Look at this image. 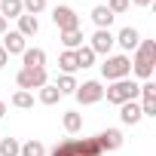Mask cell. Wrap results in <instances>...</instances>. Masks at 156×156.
<instances>
[{"instance_id": "1", "label": "cell", "mask_w": 156, "mask_h": 156, "mask_svg": "<svg viewBox=\"0 0 156 156\" xmlns=\"http://www.w3.org/2000/svg\"><path fill=\"white\" fill-rule=\"evenodd\" d=\"M153 64H156V40H141L138 49H135V58H132V70L141 80H150Z\"/></svg>"}, {"instance_id": "2", "label": "cell", "mask_w": 156, "mask_h": 156, "mask_svg": "<svg viewBox=\"0 0 156 156\" xmlns=\"http://www.w3.org/2000/svg\"><path fill=\"white\" fill-rule=\"evenodd\" d=\"M138 92H141V86L126 76V80H116V83H110V86L104 89V98H107L110 104H126V101H135Z\"/></svg>"}, {"instance_id": "3", "label": "cell", "mask_w": 156, "mask_h": 156, "mask_svg": "<svg viewBox=\"0 0 156 156\" xmlns=\"http://www.w3.org/2000/svg\"><path fill=\"white\" fill-rule=\"evenodd\" d=\"M101 73L107 83H116V80H126L132 73V58L129 55H107L104 64H101Z\"/></svg>"}, {"instance_id": "4", "label": "cell", "mask_w": 156, "mask_h": 156, "mask_svg": "<svg viewBox=\"0 0 156 156\" xmlns=\"http://www.w3.org/2000/svg\"><path fill=\"white\" fill-rule=\"evenodd\" d=\"M16 83H19V89H25V92H31V89H43V86L49 83L46 67H40V70H28V67H22L19 76H16Z\"/></svg>"}, {"instance_id": "5", "label": "cell", "mask_w": 156, "mask_h": 156, "mask_svg": "<svg viewBox=\"0 0 156 156\" xmlns=\"http://www.w3.org/2000/svg\"><path fill=\"white\" fill-rule=\"evenodd\" d=\"M73 98L80 101V104H98V101L104 98V86H101L98 80H86L83 86H76Z\"/></svg>"}, {"instance_id": "6", "label": "cell", "mask_w": 156, "mask_h": 156, "mask_svg": "<svg viewBox=\"0 0 156 156\" xmlns=\"http://www.w3.org/2000/svg\"><path fill=\"white\" fill-rule=\"evenodd\" d=\"M52 22L58 31H73V28H80V19H76V12L70 6H55L52 9Z\"/></svg>"}, {"instance_id": "7", "label": "cell", "mask_w": 156, "mask_h": 156, "mask_svg": "<svg viewBox=\"0 0 156 156\" xmlns=\"http://www.w3.org/2000/svg\"><path fill=\"white\" fill-rule=\"evenodd\" d=\"M89 49H92L95 55H110V49H113V34H110L107 28H98V31L92 34Z\"/></svg>"}, {"instance_id": "8", "label": "cell", "mask_w": 156, "mask_h": 156, "mask_svg": "<svg viewBox=\"0 0 156 156\" xmlns=\"http://www.w3.org/2000/svg\"><path fill=\"white\" fill-rule=\"evenodd\" d=\"M3 49L6 55H22L25 49H28V43H25V37L19 34V31H9V34H3Z\"/></svg>"}, {"instance_id": "9", "label": "cell", "mask_w": 156, "mask_h": 156, "mask_svg": "<svg viewBox=\"0 0 156 156\" xmlns=\"http://www.w3.org/2000/svg\"><path fill=\"white\" fill-rule=\"evenodd\" d=\"M95 141H98L101 153H104V150H119V147H122V132H119V129H104Z\"/></svg>"}, {"instance_id": "10", "label": "cell", "mask_w": 156, "mask_h": 156, "mask_svg": "<svg viewBox=\"0 0 156 156\" xmlns=\"http://www.w3.org/2000/svg\"><path fill=\"white\" fill-rule=\"evenodd\" d=\"M113 43H119V46H122V52H132V49H138V43H141V34H138L135 28H122V31L113 37Z\"/></svg>"}, {"instance_id": "11", "label": "cell", "mask_w": 156, "mask_h": 156, "mask_svg": "<svg viewBox=\"0 0 156 156\" xmlns=\"http://www.w3.org/2000/svg\"><path fill=\"white\" fill-rule=\"evenodd\" d=\"M22 61H25L28 70H40V67H46V52L37 49V46H34V49H25V52H22Z\"/></svg>"}, {"instance_id": "12", "label": "cell", "mask_w": 156, "mask_h": 156, "mask_svg": "<svg viewBox=\"0 0 156 156\" xmlns=\"http://www.w3.org/2000/svg\"><path fill=\"white\" fill-rule=\"evenodd\" d=\"M119 119H122L126 126H138V122H141V104H135V101L119 104Z\"/></svg>"}, {"instance_id": "13", "label": "cell", "mask_w": 156, "mask_h": 156, "mask_svg": "<svg viewBox=\"0 0 156 156\" xmlns=\"http://www.w3.org/2000/svg\"><path fill=\"white\" fill-rule=\"evenodd\" d=\"M89 16H92L95 28H107V31H110V25H113V19H116L107 6H92V12H89Z\"/></svg>"}, {"instance_id": "14", "label": "cell", "mask_w": 156, "mask_h": 156, "mask_svg": "<svg viewBox=\"0 0 156 156\" xmlns=\"http://www.w3.org/2000/svg\"><path fill=\"white\" fill-rule=\"evenodd\" d=\"M40 31V22H37V16H28V12H22L19 16V34L28 40V37H34Z\"/></svg>"}, {"instance_id": "15", "label": "cell", "mask_w": 156, "mask_h": 156, "mask_svg": "<svg viewBox=\"0 0 156 156\" xmlns=\"http://www.w3.org/2000/svg\"><path fill=\"white\" fill-rule=\"evenodd\" d=\"M73 150L76 156H101V147L95 138H83V141H73Z\"/></svg>"}, {"instance_id": "16", "label": "cell", "mask_w": 156, "mask_h": 156, "mask_svg": "<svg viewBox=\"0 0 156 156\" xmlns=\"http://www.w3.org/2000/svg\"><path fill=\"white\" fill-rule=\"evenodd\" d=\"M58 34H61L64 49H80V46H83V31H80V28H73V31H58Z\"/></svg>"}, {"instance_id": "17", "label": "cell", "mask_w": 156, "mask_h": 156, "mask_svg": "<svg viewBox=\"0 0 156 156\" xmlns=\"http://www.w3.org/2000/svg\"><path fill=\"white\" fill-rule=\"evenodd\" d=\"M25 9H22V0H0V16L3 19H19Z\"/></svg>"}, {"instance_id": "18", "label": "cell", "mask_w": 156, "mask_h": 156, "mask_svg": "<svg viewBox=\"0 0 156 156\" xmlns=\"http://www.w3.org/2000/svg\"><path fill=\"white\" fill-rule=\"evenodd\" d=\"M58 67H61L64 73H73V70H80V64H76V52H73V49H64V52L58 55Z\"/></svg>"}, {"instance_id": "19", "label": "cell", "mask_w": 156, "mask_h": 156, "mask_svg": "<svg viewBox=\"0 0 156 156\" xmlns=\"http://www.w3.org/2000/svg\"><path fill=\"white\" fill-rule=\"evenodd\" d=\"M76 86H80V83L73 80V73H61L58 80H55V89H58L61 95H73V92H76Z\"/></svg>"}, {"instance_id": "20", "label": "cell", "mask_w": 156, "mask_h": 156, "mask_svg": "<svg viewBox=\"0 0 156 156\" xmlns=\"http://www.w3.org/2000/svg\"><path fill=\"white\" fill-rule=\"evenodd\" d=\"M61 122H64V132H70V135H76V132H80V129H83V116H80V113H76V110H67Z\"/></svg>"}, {"instance_id": "21", "label": "cell", "mask_w": 156, "mask_h": 156, "mask_svg": "<svg viewBox=\"0 0 156 156\" xmlns=\"http://www.w3.org/2000/svg\"><path fill=\"white\" fill-rule=\"evenodd\" d=\"M19 156H46V147H43V141H25L22 144V150H19Z\"/></svg>"}, {"instance_id": "22", "label": "cell", "mask_w": 156, "mask_h": 156, "mask_svg": "<svg viewBox=\"0 0 156 156\" xmlns=\"http://www.w3.org/2000/svg\"><path fill=\"white\" fill-rule=\"evenodd\" d=\"M40 101H43V104H58V101H61V92L55 89V83H46V86L40 89Z\"/></svg>"}, {"instance_id": "23", "label": "cell", "mask_w": 156, "mask_h": 156, "mask_svg": "<svg viewBox=\"0 0 156 156\" xmlns=\"http://www.w3.org/2000/svg\"><path fill=\"white\" fill-rule=\"evenodd\" d=\"M12 107H19V110H31V107H34V95L25 92V89H19V92L12 95Z\"/></svg>"}, {"instance_id": "24", "label": "cell", "mask_w": 156, "mask_h": 156, "mask_svg": "<svg viewBox=\"0 0 156 156\" xmlns=\"http://www.w3.org/2000/svg\"><path fill=\"white\" fill-rule=\"evenodd\" d=\"M73 52H76V64H80V67H92L95 64V52L89 46H80V49H73Z\"/></svg>"}, {"instance_id": "25", "label": "cell", "mask_w": 156, "mask_h": 156, "mask_svg": "<svg viewBox=\"0 0 156 156\" xmlns=\"http://www.w3.org/2000/svg\"><path fill=\"white\" fill-rule=\"evenodd\" d=\"M19 150H22V144L16 138H3L0 141V156H19Z\"/></svg>"}, {"instance_id": "26", "label": "cell", "mask_w": 156, "mask_h": 156, "mask_svg": "<svg viewBox=\"0 0 156 156\" xmlns=\"http://www.w3.org/2000/svg\"><path fill=\"white\" fill-rule=\"evenodd\" d=\"M22 9H25L28 16H37V12L46 9V0H22Z\"/></svg>"}, {"instance_id": "27", "label": "cell", "mask_w": 156, "mask_h": 156, "mask_svg": "<svg viewBox=\"0 0 156 156\" xmlns=\"http://www.w3.org/2000/svg\"><path fill=\"white\" fill-rule=\"evenodd\" d=\"M52 156H76V150H73V138H67V141H61L55 150H52Z\"/></svg>"}, {"instance_id": "28", "label": "cell", "mask_w": 156, "mask_h": 156, "mask_svg": "<svg viewBox=\"0 0 156 156\" xmlns=\"http://www.w3.org/2000/svg\"><path fill=\"white\" fill-rule=\"evenodd\" d=\"M141 116H156V98H144L141 101Z\"/></svg>"}, {"instance_id": "29", "label": "cell", "mask_w": 156, "mask_h": 156, "mask_svg": "<svg viewBox=\"0 0 156 156\" xmlns=\"http://www.w3.org/2000/svg\"><path fill=\"white\" fill-rule=\"evenodd\" d=\"M132 3H129V0H110V3H107V9L113 12V16H119V12H126Z\"/></svg>"}, {"instance_id": "30", "label": "cell", "mask_w": 156, "mask_h": 156, "mask_svg": "<svg viewBox=\"0 0 156 156\" xmlns=\"http://www.w3.org/2000/svg\"><path fill=\"white\" fill-rule=\"evenodd\" d=\"M141 98H156V83H150V80H144V86H141V92H138Z\"/></svg>"}, {"instance_id": "31", "label": "cell", "mask_w": 156, "mask_h": 156, "mask_svg": "<svg viewBox=\"0 0 156 156\" xmlns=\"http://www.w3.org/2000/svg\"><path fill=\"white\" fill-rule=\"evenodd\" d=\"M129 3H135V6H150L153 0H129Z\"/></svg>"}, {"instance_id": "32", "label": "cell", "mask_w": 156, "mask_h": 156, "mask_svg": "<svg viewBox=\"0 0 156 156\" xmlns=\"http://www.w3.org/2000/svg\"><path fill=\"white\" fill-rule=\"evenodd\" d=\"M6 61H9V55H6L3 49H0V67H6Z\"/></svg>"}, {"instance_id": "33", "label": "cell", "mask_w": 156, "mask_h": 156, "mask_svg": "<svg viewBox=\"0 0 156 156\" xmlns=\"http://www.w3.org/2000/svg\"><path fill=\"white\" fill-rule=\"evenodd\" d=\"M0 34H6V19L0 16Z\"/></svg>"}, {"instance_id": "34", "label": "cell", "mask_w": 156, "mask_h": 156, "mask_svg": "<svg viewBox=\"0 0 156 156\" xmlns=\"http://www.w3.org/2000/svg\"><path fill=\"white\" fill-rule=\"evenodd\" d=\"M3 116H6V104H3V101H0V119H3Z\"/></svg>"}]
</instances>
